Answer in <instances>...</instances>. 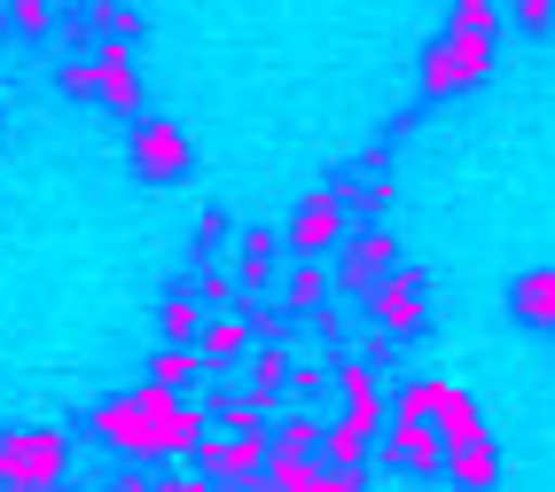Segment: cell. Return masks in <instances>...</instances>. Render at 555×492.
<instances>
[{
  "instance_id": "obj_1",
  "label": "cell",
  "mask_w": 555,
  "mask_h": 492,
  "mask_svg": "<svg viewBox=\"0 0 555 492\" xmlns=\"http://www.w3.org/2000/svg\"><path fill=\"white\" fill-rule=\"evenodd\" d=\"M493 48H501V9H493V0H454L447 31L423 48V102L469 94L493 70Z\"/></svg>"
},
{
  "instance_id": "obj_2",
  "label": "cell",
  "mask_w": 555,
  "mask_h": 492,
  "mask_svg": "<svg viewBox=\"0 0 555 492\" xmlns=\"http://www.w3.org/2000/svg\"><path fill=\"white\" fill-rule=\"evenodd\" d=\"M48 484H70V438L48 423L9 430L0 438V492H48Z\"/></svg>"
},
{
  "instance_id": "obj_3",
  "label": "cell",
  "mask_w": 555,
  "mask_h": 492,
  "mask_svg": "<svg viewBox=\"0 0 555 492\" xmlns=\"http://www.w3.org/2000/svg\"><path fill=\"white\" fill-rule=\"evenodd\" d=\"M196 477H211L219 492H250L267 477V438H243V430H204V445L189 453Z\"/></svg>"
},
{
  "instance_id": "obj_4",
  "label": "cell",
  "mask_w": 555,
  "mask_h": 492,
  "mask_svg": "<svg viewBox=\"0 0 555 492\" xmlns=\"http://www.w3.org/2000/svg\"><path fill=\"white\" fill-rule=\"evenodd\" d=\"M345 235H352V219H345V204L328 196V187H313V196L289 211V226H282V243L306 258V267H328V250H345Z\"/></svg>"
},
{
  "instance_id": "obj_5",
  "label": "cell",
  "mask_w": 555,
  "mask_h": 492,
  "mask_svg": "<svg viewBox=\"0 0 555 492\" xmlns=\"http://www.w3.org/2000/svg\"><path fill=\"white\" fill-rule=\"evenodd\" d=\"M391 267H406L399 235H391V226H360V235H345V250H337V267H328V274H337V297H367Z\"/></svg>"
},
{
  "instance_id": "obj_6",
  "label": "cell",
  "mask_w": 555,
  "mask_h": 492,
  "mask_svg": "<svg viewBox=\"0 0 555 492\" xmlns=\"http://www.w3.org/2000/svg\"><path fill=\"white\" fill-rule=\"evenodd\" d=\"M367 313H376L384 336H423V321H430V282H423L415 267H391L376 289H367Z\"/></svg>"
},
{
  "instance_id": "obj_7",
  "label": "cell",
  "mask_w": 555,
  "mask_h": 492,
  "mask_svg": "<svg viewBox=\"0 0 555 492\" xmlns=\"http://www.w3.org/2000/svg\"><path fill=\"white\" fill-rule=\"evenodd\" d=\"M133 172L157 180V187L189 180V133H180L172 118H133Z\"/></svg>"
},
{
  "instance_id": "obj_8",
  "label": "cell",
  "mask_w": 555,
  "mask_h": 492,
  "mask_svg": "<svg viewBox=\"0 0 555 492\" xmlns=\"http://www.w3.org/2000/svg\"><path fill=\"white\" fill-rule=\"evenodd\" d=\"M384 469H391V477H438V469H447V445H438L430 423L384 414Z\"/></svg>"
},
{
  "instance_id": "obj_9",
  "label": "cell",
  "mask_w": 555,
  "mask_h": 492,
  "mask_svg": "<svg viewBox=\"0 0 555 492\" xmlns=\"http://www.w3.org/2000/svg\"><path fill=\"white\" fill-rule=\"evenodd\" d=\"M274 306H282V321H321V328H337V274H328V267H298V274L282 282Z\"/></svg>"
},
{
  "instance_id": "obj_10",
  "label": "cell",
  "mask_w": 555,
  "mask_h": 492,
  "mask_svg": "<svg viewBox=\"0 0 555 492\" xmlns=\"http://www.w3.org/2000/svg\"><path fill=\"white\" fill-rule=\"evenodd\" d=\"M337 391H345V430L352 438H376L384 430V384H376V375H367L360 360H337Z\"/></svg>"
},
{
  "instance_id": "obj_11",
  "label": "cell",
  "mask_w": 555,
  "mask_h": 492,
  "mask_svg": "<svg viewBox=\"0 0 555 492\" xmlns=\"http://www.w3.org/2000/svg\"><path fill=\"white\" fill-rule=\"evenodd\" d=\"M250 345H258V336H250V321H243V313H211V321H204V336H196L189 352H196V367H204V375H228L235 360H250Z\"/></svg>"
},
{
  "instance_id": "obj_12",
  "label": "cell",
  "mask_w": 555,
  "mask_h": 492,
  "mask_svg": "<svg viewBox=\"0 0 555 492\" xmlns=\"http://www.w3.org/2000/svg\"><path fill=\"white\" fill-rule=\"evenodd\" d=\"M94 102L126 109V118H150V94H141V79H133V48H102L94 55Z\"/></svg>"
},
{
  "instance_id": "obj_13",
  "label": "cell",
  "mask_w": 555,
  "mask_h": 492,
  "mask_svg": "<svg viewBox=\"0 0 555 492\" xmlns=\"http://www.w3.org/2000/svg\"><path fill=\"white\" fill-rule=\"evenodd\" d=\"M289 375H298V336H274V345H250V399H274V406H282Z\"/></svg>"
},
{
  "instance_id": "obj_14",
  "label": "cell",
  "mask_w": 555,
  "mask_h": 492,
  "mask_svg": "<svg viewBox=\"0 0 555 492\" xmlns=\"http://www.w3.org/2000/svg\"><path fill=\"white\" fill-rule=\"evenodd\" d=\"M274 258H282V226H250V235H243V258H235L243 297H274Z\"/></svg>"
},
{
  "instance_id": "obj_15",
  "label": "cell",
  "mask_w": 555,
  "mask_h": 492,
  "mask_svg": "<svg viewBox=\"0 0 555 492\" xmlns=\"http://www.w3.org/2000/svg\"><path fill=\"white\" fill-rule=\"evenodd\" d=\"M204 321H211V313H204V297H196L189 282H172V289H165V306H157V336L189 352L196 336H204Z\"/></svg>"
},
{
  "instance_id": "obj_16",
  "label": "cell",
  "mask_w": 555,
  "mask_h": 492,
  "mask_svg": "<svg viewBox=\"0 0 555 492\" xmlns=\"http://www.w3.org/2000/svg\"><path fill=\"white\" fill-rule=\"evenodd\" d=\"M438 477H454L462 492H493V484H501V453H493V438L447 445V469H438Z\"/></svg>"
},
{
  "instance_id": "obj_17",
  "label": "cell",
  "mask_w": 555,
  "mask_h": 492,
  "mask_svg": "<svg viewBox=\"0 0 555 492\" xmlns=\"http://www.w3.org/2000/svg\"><path fill=\"white\" fill-rule=\"evenodd\" d=\"M274 462H321V423L313 414H282V430L267 438Z\"/></svg>"
},
{
  "instance_id": "obj_18",
  "label": "cell",
  "mask_w": 555,
  "mask_h": 492,
  "mask_svg": "<svg viewBox=\"0 0 555 492\" xmlns=\"http://www.w3.org/2000/svg\"><path fill=\"white\" fill-rule=\"evenodd\" d=\"M508 306L525 313V321H547L555 328V274H516L508 282Z\"/></svg>"
},
{
  "instance_id": "obj_19",
  "label": "cell",
  "mask_w": 555,
  "mask_h": 492,
  "mask_svg": "<svg viewBox=\"0 0 555 492\" xmlns=\"http://www.w3.org/2000/svg\"><path fill=\"white\" fill-rule=\"evenodd\" d=\"M196 297H204V313H243V282L228 274V267H196V282H189Z\"/></svg>"
},
{
  "instance_id": "obj_20",
  "label": "cell",
  "mask_w": 555,
  "mask_h": 492,
  "mask_svg": "<svg viewBox=\"0 0 555 492\" xmlns=\"http://www.w3.org/2000/svg\"><path fill=\"white\" fill-rule=\"evenodd\" d=\"M0 16H9V31H24V40H48L55 31V0H9Z\"/></svg>"
},
{
  "instance_id": "obj_21",
  "label": "cell",
  "mask_w": 555,
  "mask_h": 492,
  "mask_svg": "<svg viewBox=\"0 0 555 492\" xmlns=\"http://www.w3.org/2000/svg\"><path fill=\"white\" fill-rule=\"evenodd\" d=\"M228 235H235V219L219 211V204H204V211H196V243H204V267H219V250H228Z\"/></svg>"
},
{
  "instance_id": "obj_22",
  "label": "cell",
  "mask_w": 555,
  "mask_h": 492,
  "mask_svg": "<svg viewBox=\"0 0 555 492\" xmlns=\"http://www.w3.org/2000/svg\"><path fill=\"white\" fill-rule=\"evenodd\" d=\"M196 375H204V367H196V352H180V345H165V352H157V375H150V384L180 391V384H196Z\"/></svg>"
},
{
  "instance_id": "obj_23",
  "label": "cell",
  "mask_w": 555,
  "mask_h": 492,
  "mask_svg": "<svg viewBox=\"0 0 555 492\" xmlns=\"http://www.w3.org/2000/svg\"><path fill=\"white\" fill-rule=\"evenodd\" d=\"M360 484H367V462L360 469H328V462L313 469V492H360Z\"/></svg>"
},
{
  "instance_id": "obj_24",
  "label": "cell",
  "mask_w": 555,
  "mask_h": 492,
  "mask_svg": "<svg viewBox=\"0 0 555 492\" xmlns=\"http://www.w3.org/2000/svg\"><path fill=\"white\" fill-rule=\"evenodd\" d=\"M508 16L525 24V31H547L555 24V0H508Z\"/></svg>"
},
{
  "instance_id": "obj_25",
  "label": "cell",
  "mask_w": 555,
  "mask_h": 492,
  "mask_svg": "<svg viewBox=\"0 0 555 492\" xmlns=\"http://www.w3.org/2000/svg\"><path fill=\"white\" fill-rule=\"evenodd\" d=\"M109 492H157V469L150 462H126L118 477H109Z\"/></svg>"
},
{
  "instance_id": "obj_26",
  "label": "cell",
  "mask_w": 555,
  "mask_h": 492,
  "mask_svg": "<svg viewBox=\"0 0 555 492\" xmlns=\"http://www.w3.org/2000/svg\"><path fill=\"white\" fill-rule=\"evenodd\" d=\"M63 9H70V24H79V16H94V0H63Z\"/></svg>"
},
{
  "instance_id": "obj_27",
  "label": "cell",
  "mask_w": 555,
  "mask_h": 492,
  "mask_svg": "<svg viewBox=\"0 0 555 492\" xmlns=\"http://www.w3.org/2000/svg\"><path fill=\"white\" fill-rule=\"evenodd\" d=\"M250 492H274V484H250Z\"/></svg>"
}]
</instances>
